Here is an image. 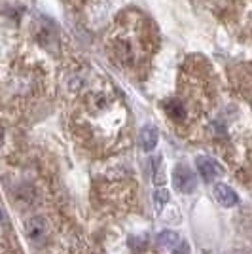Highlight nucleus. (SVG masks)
Here are the masks:
<instances>
[{"mask_svg":"<svg viewBox=\"0 0 252 254\" xmlns=\"http://www.w3.org/2000/svg\"><path fill=\"white\" fill-rule=\"evenodd\" d=\"M173 182H175V188L180 193H191L197 186V180L195 175L186 167V165H177L175 173H173Z\"/></svg>","mask_w":252,"mask_h":254,"instance_id":"1","label":"nucleus"},{"mask_svg":"<svg viewBox=\"0 0 252 254\" xmlns=\"http://www.w3.org/2000/svg\"><path fill=\"white\" fill-rule=\"evenodd\" d=\"M179 241H180L179 235L173 232V230H165V232H161L158 235V243L161 245V247H171V249H173Z\"/></svg>","mask_w":252,"mask_h":254,"instance_id":"6","label":"nucleus"},{"mask_svg":"<svg viewBox=\"0 0 252 254\" xmlns=\"http://www.w3.org/2000/svg\"><path fill=\"white\" fill-rule=\"evenodd\" d=\"M195 165H197V171H199V175L203 177V180H207V182L214 180L222 173L218 163L214 159L207 158V156H199V158L195 159Z\"/></svg>","mask_w":252,"mask_h":254,"instance_id":"2","label":"nucleus"},{"mask_svg":"<svg viewBox=\"0 0 252 254\" xmlns=\"http://www.w3.org/2000/svg\"><path fill=\"white\" fill-rule=\"evenodd\" d=\"M173 253L171 254H191V249H189V243L188 241H184V239H180L179 243L175 245L173 249H171Z\"/></svg>","mask_w":252,"mask_h":254,"instance_id":"8","label":"nucleus"},{"mask_svg":"<svg viewBox=\"0 0 252 254\" xmlns=\"http://www.w3.org/2000/svg\"><path fill=\"white\" fill-rule=\"evenodd\" d=\"M25 230H27V237L31 241H40V239H44V235H46V222H44V218H40V216H34V218H31L27 222Z\"/></svg>","mask_w":252,"mask_h":254,"instance_id":"5","label":"nucleus"},{"mask_svg":"<svg viewBox=\"0 0 252 254\" xmlns=\"http://www.w3.org/2000/svg\"><path fill=\"white\" fill-rule=\"evenodd\" d=\"M214 195H216V199H218V203H220L222 207H235L239 203L237 193L228 184H216L214 186Z\"/></svg>","mask_w":252,"mask_h":254,"instance_id":"3","label":"nucleus"},{"mask_svg":"<svg viewBox=\"0 0 252 254\" xmlns=\"http://www.w3.org/2000/svg\"><path fill=\"white\" fill-rule=\"evenodd\" d=\"M169 190L167 188H158L156 193H154V203H156V209L158 211H163V207L169 203Z\"/></svg>","mask_w":252,"mask_h":254,"instance_id":"7","label":"nucleus"},{"mask_svg":"<svg viewBox=\"0 0 252 254\" xmlns=\"http://www.w3.org/2000/svg\"><path fill=\"white\" fill-rule=\"evenodd\" d=\"M158 140H159V133L156 127L154 126L142 127V131H140V146H142L144 152H152V150L158 146Z\"/></svg>","mask_w":252,"mask_h":254,"instance_id":"4","label":"nucleus"}]
</instances>
